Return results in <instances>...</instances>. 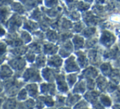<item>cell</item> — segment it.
<instances>
[{
  "label": "cell",
  "instance_id": "obj_1",
  "mask_svg": "<svg viewBox=\"0 0 120 109\" xmlns=\"http://www.w3.org/2000/svg\"><path fill=\"white\" fill-rule=\"evenodd\" d=\"M23 79L26 82H38L41 80L40 73L37 70V67H30L25 71L23 73Z\"/></svg>",
  "mask_w": 120,
  "mask_h": 109
},
{
  "label": "cell",
  "instance_id": "obj_2",
  "mask_svg": "<svg viewBox=\"0 0 120 109\" xmlns=\"http://www.w3.org/2000/svg\"><path fill=\"white\" fill-rule=\"evenodd\" d=\"M22 21H23V18L22 17L17 15V13L14 14L6 22V25H7V27L9 30V31L11 33H14V31H16L17 29H19V27L22 25Z\"/></svg>",
  "mask_w": 120,
  "mask_h": 109
},
{
  "label": "cell",
  "instance_id": "obj_3",
  "mask_svg": "<svg viewBox=\"0 0 120 109\" xmlns=\"http://www.w3.org/2000/svg\"><path fill=\"white\" fill-rule=\"evenodd\" d=\"M8 65L12 67V70L16 71H22L25 68L26 65V60L20 56H17V58H12L8 61Z\"/></svg>",
  "mask_w": 120,
  "mask_h": 109
},
{
  "label": "cell",
  "instance_id": "obj_4",
  "mask_svg": "<svg viewBox=\"0 0 120 109\" xmlns=\"http://www.w3.org/2000/svg\"><path fill=\"white\" fill-rule=\"evenodd\" d=\"M59 73L57 68H53V67H45L43 68L41 71V74L43 78L48 82H53L56 80V77L58 76V74Z\"/></svg>",
  "mask_w": 120,
  "mask_h": 109
},
{
  "label": "cell",
  "instance_id": "obj_5",
  "mask_svg": "<svg viewBox=\"0 0 120 109\" xmlns=\"http://www.w3.org/2000/svg\"><path fill=\"white\" fill-rule=\"evenodd\" d=\"M80 69V66L78 65L77 61H76V58L74 56H70L64 63V70L68 73L77 72Z\"/></svg>",
  "mask_w": 120,
  "mask_h": 109
},
{
  "label": "cell",
  "instance_id": "obj_6",
  "mask_svg": "<svg viewBox=\"0 0 120 109\" xmlns=\"http://www.w3.org/2000/svg\"><path fill=\"white\" fill-rule=\"evenodd\" d=\"M56 82H57V88L58 90L62 94L67 93L68 91V84L67 82V80L65 78V76L64 74H59L56 77Z\"/></svg>",
  "mask_w": 120,
  "mask_h": 109
},
{
  "label": "cell",
  "instance_id": "obj_7",
  "mask_svg": "<svg viewBox=\"0 0 120 109\" xmlns=\"http://www.w3.org/2000/svg\"><path fill=\"white\" fill-rule=\"evenodd\" d=\"M63 59L61 58V56H58V55L53 54L51 55L49 58L47 59V64H48L49 66L53 68H58L63 65Z\"/></svg>",
  "mask_w": 120,
  "mask_h": 109
},
{
  "label": "cell",
  "instance_id": "obj_8",
  "mask_svg": "<svg viewBox=\"0 0 120 109\" xmlns=\"http://www.w3.org/2000/svg\"><path fill=\"white\" fill-rule=\"evenodd\" d=\"M40 92L41 94H45V95H53L56 92V87H55L54 84H52V82L49 84L47 83H43L40 84Z\"/></svg>",
  "mask_w": 120,
  "mask_h": 109
},
{
  "label": "cell",
  "instance_id": "obj_9",
  "mask_svg": "<svg viewBox=\"0 0 120 109\" xmlns=\"http://www.w3.org/2000/svg\"><path fill=\"white\" fill-rule=\"evenodd\" d=\"M13 76V71L9 65H2L0 67V79L7 80Z\"/></svg>",
  "mask_w": 120,
  "mask_h": 109
},
{
  "label": "cell",
  "instance_id": "obj_10",
  "mask_svg": "<svg viewBox=\"0 0 120 109\" xmlns=\"http://www.w3.org/2000/svg\"><path fill=\"white\" fill-rule=\"evenodd\" d=\"M25 89H26L27 93H28L29 96L33 98H35L38 97L39 95V86L37 84L35 83H30V84H28L27 85H26Z\"/></svg>",
  "mask_w": 120,
  "mask_h": 109
},
{
  "label": "cell",
  "instance_id": "obj_11",
  "mask_svg": "<svg viewBox=\"0 0 120 109\" xmlns=\"http://www.w3.org/2000/svg\"><path fill=\"white\" fill-rule=\"evenodd\" d=\"M58 51V47L52 44V42L46 43L43 46V52L45 54L53 55Z\"/></svg>",
  "mask_w": 120,
  "mask_h": 109
},
{
  "label": "cell",
  "instance_id": "obj_12",
  "mask_svg": "<svg viewBox=\"0 0 120 109\" xmlns=\"http://www.w3.org/2000/svg\"><path fill=\"white\" fill-rule=\"evenodd\" d=\"M9 15H10V10L7 6L0 7V22L1 23H6Z\"/></svg>",
  "mask_w": 120,
  "mask_h": 109
},
{
  "label": "cell",
  "instance_id": "obj_13",
  "mask_svg": "<svg viewBox=\"0 0 120 109\" xmlns=\"http://www.w3.org/2000/svg\"><path fill=\"white\" fill-rule=\"evenodd\" d=\"M20 1L23 4L25 8L28 9V10L35 8L40 4V0H20Z\"/></svg>",
  "mask_w": 120,
  "mask_h": 109
},
{
  "label": "cell",
  "instance_id": "obj_14",
  "mask_svg": "<svg viewBox=\"0 0 120 109\" xmlns=\"http://www.w3.org/2000/svg\"><path fill=\"white\" fill-rule=\"evenodd\" d=\"M29 48L28 47L23 46V45H20L18 47H15L12 50V53L15 56H21L22 54H26L28 52Z\"/></svg>",
  "mask_w": 120,
  "mask_h": 109
},
{
  "label": "cell",
  "instance_id": "obj_15",
  "mask_svg": "<svg viewBox=\"0 0 120 109\" xmlns=\"http://www.w3.org/2000/svg\"><path fill=\"white\" fill-rule=\"evenodd\" d=\"M72 44H73V46H74V48L77 50L82 48L84 45L83 38L81 36H78V35H75V36L73 37V39H72Z\"/></svg>",
  "mask_w": 120,
  "mask_h": 109
},
{
  "label": "cell",
  "instance_id": "obj_16",
  "mask_svg": "<svg viewBox=\"0 0 120 109\" xmlns=\"http://www.w3.org/2000/svg\"><path fill=\"white\" fill-rule=\"evenodd\" d=\"M11 9L17 14H23L26 12V8L23 5H22L19 3H15V2L12 3V4H11Z\"/></svg>",
  "mask_w": 120,
  "mask_h": 109
},
{
  "label": "cell",
  "instance_id": "obj_17",
  "mask_svg": "<svg viewBox=\"0 0 120 109\" xmlns=\"http://www.w3.org/2000/svg\"><path fill=\"white\" fill-rule=\"evenodd\" d=\"M38 28H39L38 25L35 22L30 20H27V19H25V22H24V29L25 30H28V31H35Z\"/></svg>",
  "mask_w": 120,
  "mask_h": 109
},
{
  "label": "cell",
  "instance_id": "obj_18",
  "mask_svg": "<svg viewBox=\"0 0 120 109\" xmlns=\"http://www.w3.org/2000/svg\"><path fill=\"white\" fill-rule=\"evenodd\" d=\"M35 67L37 68H41V67H44L45 66V63L47 62V58L45 55H39L35 58Z\"/></svg>",
  "mask_w": 120,
  "mask_h": 109
},
{
  "label": "cell",
  "instance_id": "obj_19",
  "mask_svg": "<svg viewBox=\"0 0 120 109\" xmlns=\"http://www.w3.org/2000/svg\"><path fill=\"white\" fill-rule=\"evenodd\" d=\"M77 62H78L79 66L81 67H85L87 65V59L86 58L85 53H83L82 52H77Z\"/></svg>",
  "mask_w": 120,
  "mask_h": 109
},
{
  "label": "cell",
  "instance_id": "obj_20",
  "mask_svg": "<svg viewBox=\"0 0 120 109\" xmlns=\"http://www.w3.org/2000/svg\"><path fill=\"white\" fill-rule=\"evenodd\" d=\"M17 104L23 105L21 107V108H32V107H35V105H36L35 100L32 98H27L26 100H25V101H21V102H19V103H17Z\"/></svg>",
  "mask_w": 120,
  "mask_h": 109
},
{
  "label": "cell",
  "instance_id": "obj_21",
  "mask_svg": "<svg viewBox=\"0 0 120 109\" xmlns=\"http://www.w3.org/2000/svg\"><path fill=\"white\" fill-rule=\"evenodd\" d=\"M86 84L85 81L80 80L73 88V93L74 94H80V93H84L86 90Z\"/></svg>",
  "mask_w": 120,
  "mask_h": 109
},
{
  "label": "cell",
  "instance_id": "obj_22",
  "mask_svg": "<svg viewBox=\"0 0 120 109\" xmlns=\"http://www.w3.org/2000/svg\"><path fill=\"white\" fill-rule=\"evenodd\" d=\"M3 105H4L3 107H4V108L5 107L6 108H15V107H17V101L13 98H8V99H5Z\"/></svg>",
  "mask_w": 120,
  "mask_h": 109
},
{
  "label": "cell",
  "instance_id": "obj_23",
  "mask_svg": "<svg viewBox=\"0 0 120 109\" xmlns=\"http://www.w3.org/2000/svg\"><path fill=\"white\" fill-rule=\"evenodd\" d=\"M80 99V96L78 94H76L73 93V94H69V96L68 97V98L66 99V103L68 106H72L76 104Z\"/></svg>",
  "mask_w": 120,
  "mask_h": 109
},
{
  "label": "cell",
  "instance_id": "obj_24",
  "mask_svg": "<svg viewBox=\"0 0 120 109\" xmlns=\"http://www.w3.org/2000/svg\"><path fill=\"white\" fill-rule=\"evenodd\" d=\"M45 38L49 42H55L58 40V35L54 31V30H49L45 33Z\"/></svg>",
  "mask_w": 120,
  "mask_h": 109
},
{
  "label": "cell",
  "instance_id": "obj_25",
  "mask_svg": "<svg viewBox=\"0 0 120 109\" xmlns=\"http://www.w3.org/2000/svg\"><path fill=\"white\" fill-rule=\"evenodd\" d=\"M77 73H75V72L69 73V74L67 76V77H66V80H67L68 84V85L70 86V87L73 86V84H75L76 82H77Z\"/></svg>",
  "mask_w": 120,
  "mask_h": 109
},
{
  "label": "cell",
  "instance_id": "obj_26",
  "mask_svg": "<svg viewBox=\"0 0 120 109\" xmlns=\"http://www.w3.org/2000/svg\"><path fill=\"white\" fill-rule=\"evenodd\" d=\"M20 38L24 44H28L32 40V37L30 36V33L26 31V30H22L20 32Z\"/></svg>",
  "mask_w": 120,
  "mask_h": 109
},
{
  "label": "cell",
  "instance_id": "obj_27",
  "mask_svg": "<svg viewBox=\"0 0 120 109\" xmlns=\"http://www.w3.org/2000/svg\"><path fill=\"white\" fill-rule=\"evenodd\" d=\"M28 95H29V94H28V93H27L26 89L25 88H23V89H20V90H19V92L17 93V100H18L19 102H21V101L26 100Z\"/></svg>",
  "mask_w": 120,
  "mask_h": 109
},
{
  "label": "cell",
  "instance_id": "obj_28",
  "mask_svg": "<svg viewBox=\"0 0 120 109\" xmlns=\"http://www.w3.org/2000/svg\"><path fill=\"white\" fill-rule=\"evenodd\" d=\"M29 51L33 52L35 53H40L42 51V48L40 44H39L38 42H35V43L31 44L30 46L28 47Z\"/></svg>",
  "mask_w": 120,
  "mask_h": 109
},
{
  "label": "cell",
  "instance_id": "obj_29",
  "mask_svg": "<svg viewBox=\"0 0 120 109\" xmlns=\"http://www.w3.org/2000/svg\"><path fill=\"white\" fill-rule=\"evenodd\" d=\"M110 39H113L112 38V35H110L109 32H104L103 35H102V37H101V41L103 42L104 44H105L109 45L113 41V40H110Z\"/></svg>",
  "mask_w": 120,
  "mask_h": 109
},
{
  "label": "cell",
  "instance_id": "obj_30",
  "mask_svg": "<svg viewBox=\"0 0 120 109\" xmlns=\"http://www.w3.org/2000/svg\"><path fill=\"white\" fill-rule=\"evenodd\" d=\"M7 52V44L4 42H0V59L4 61L5 58V54Z\"/></svg>",
  "mask_w": 120,
  "mask_h": 109
},
{
  "label": "cell",
  "instance_id": "obj_31",
  "mask_svg": "<svg viewBox=\"0 0 120 109\" xmlns=\"http://www.w3.org/2000/svg\"><path fill=\"white\" fill-rule=\"evenodd\" d=\"M35 58H36V57H35V53H33V52H30L28 50V52L26 53L25 58L27 62H34L35 60Z\"/></svg>",
  "mask_w": 120,
  "mask_h": 109
},
{
  "label": "cell",
  "instance_id": "obj_32",
  "mask_svg": "<svg viewBox=\"0 0 120 109\" xmlns=\"http://www.w3.org/2000/svg\"><path fill=\"white\" fill-rule=\"evenodd\" d=\"M45 4L47 7L53 8L54 7H57L58 4V0H45Z\"/></svg>",
  "mask_w": 120,
  "mask_h": 109
},
{
  "label": "cell",
  "instance_id": "obj_33",
  "mask_svg": "<svg viewBox=\"0 0 120 109\" xmlns=\"http://www.w3.org/2000/svg\"><path fill=\"white\" fill-rule=\"evenodd\" d=\"M61 26L64 29H70L72 27V23L68 20V19H64L62 21V24H61Z\"/></svg>",
  "mask_w": 120,
  "mask_h": 109
},
{
  "label": "cell",
  "instance_id": "obj_34",
  "mask_svg": "<svg viewBox=\"0 0 120 109\" xmlns=\"http://www.w3.org/2000/svg\"><path fill=\"white\" fill-rule=\"evenodd\" d=\"M41 17H42V12H40V11L39 10V9H35V10L34 11V13L31 15V18L35 21L40 20Z\"/></svg>",
  "mask_w": 120,
  "mask_h": 109
},
{
  "label": "cell",
  "instance_id": "obj_35",
  "mask_svg": "<svg viewBox=\"0 0 120 109\" xmlns=\"http://www.w3.org/2000/svg\"><path fill=\"white\" fill-rule=\"evenodd\" d=\"M94 32H95V29L90 27V28H87L83 30V35L86 37H89V36H90V35H93Z\"/></svg>",
  "mask_w": 120,
  "mask_h": 109
},
{
  "label": "cell",
  "instance_id": "obj_36",
  "mask_svg": "<svg viewBox=\"0 0 120 109\" xmlns=\"http://www.w3.org/2000/svg\"><path fill=\"white\" fill-rule=\"evenodd\" d=\"M69 17L72 21H78L79 18H80V14L77 12H72L69 15Z\"/></svg>",
  "mask_w": 120,
  "mask_h": 109
},
{
  "label": "cell",
  "instance_id": "obj_37",
  "mask_svg": "<svg viewBox=\"0 0 120 109\" xmlns=\"http://www.w3.org/2000/svg\"><path fill=\"white\" fill-rule=\"evenodd\" d=\"M12 2H13V0H0V7L11 5Z\"/></svg>",
  "mask_w": 120,
  "mask_h": 109
},
{
  "label": "cell",
  "instance_id": "obj_38",
  "mask_svg": "<svg viewBox=\"0 0 120 109\" xmlns=\"http://www.w3.org/2000/svg\"><path fill=\"white\" fill-rule=\"evenodd\" d=\"M82 24L81 23H77V24H75V25H74V26H73V29H74V30H75V31H78V32H80L81 30H82V28H83V27H81L82 26Z\"/></svg>",
  "mask_w": 120,
  "mask_h": 109
},
{
  "label": "cell",
  "instance_id": "obj_39",
  "mask_svg": "<svg viewBox=\"0 0 120 109\" xmlns=\"http://www.w3.org/2000/svg\"><path fill=\"white\" fill-rule=\"evenodd\" d=\"M5 34H6L5 29H4L3 26H1V25H0V37H1V36H4V35H5Z\"/></svg>",
  "mask_w": 120,
  "mask_h": 109
},
{
  "label": "cell",
  "instance_id": "obj_40",
  "mask_svg": "<svg viewBox=\"0 0 120 109\" xmlns=\"http://www.w3.org/2000/svg\"><path fill=\"white\" fill-rule=\"evenodd\" d=\"M4 101H5V98H4V96H2V95H0V107H1V106L4 104Z\"/></svg>",
  "mask_w": 120,
  "mask_h": 109
},
{
  "label": "cell",
  "instance_id": "obj_41",
  "mask_svg": "<svg viewBox=\"0 0 120 109\" xmlns=\"http://www.w3.org/2000/svg\"><path fill=\"white\" fill-rule=\"evenodd\" d=\"M4 84H3L2 81L0 80V93H2V91L4 90Z\"/></svg>",
  "mask_w": 120,
  "mask_h": 109
},
{
  "label": "cell",
  "instance_id": "obj_42",
  "mask_svg": "<svg viewBox=\"0 0 120 109\" xmlns=\"http://www.w3.org/2000/svg\"><path fill=\"white\" fill-rule=\"evenodd\" d=\"M84 1H86V2H92L93 0H84Z\"/></svg>",
  "mask_w": 120,
  "mask_h": 109
}]
</instances>
